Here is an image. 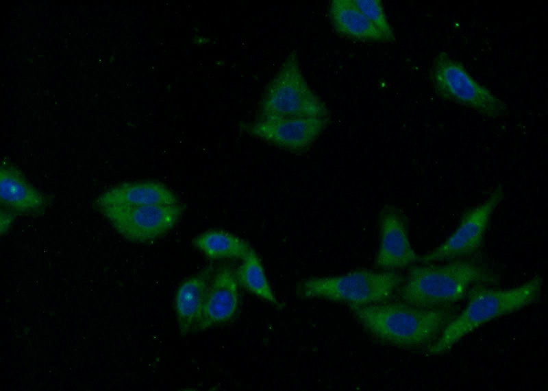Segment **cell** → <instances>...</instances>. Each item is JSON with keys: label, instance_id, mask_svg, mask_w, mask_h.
I'll return each instance as SVG.
<instances>
[{"label": "cell", "instance_id": "1", "mask_svg": "<svg viewBox=\"0 0 548 391\" xmlns=\"http://www.w3.org/2000/svg\"><path fill=\"white\" fill-rule=\"evenodd\" d=\"M500 276L484 263L466 259L444 264L411 265L399 287L400 300L426 309L453 307L464 299L474 285H498Z\"/></svg>", "mask_w": 548, "mask_h": 391}, {"label": "cell", "instance_id": "2", "mask_svg": "<svg viewBox=\"0 0 548 391\" xmlns=\"http://www.w3.org/2000/svg\"><path fill=\"white\" fill-rule=\"evenodd\" d=\"M350 309L372 335L404 348L429 346L458 313L454 306L426 309L401 300L351 306Z\"/></svg>", "mask_w": 548, "mask_h": 391}, {"label": "cell", "instance_id": "3", "mask_svg": "<svg viewBox=\"0 0 548 391\" xmlns=\"http://www.w3.org/2000/svg\"><path fill=\"white\" fill-rule=\"evenodd\" d=\"M543 279L536 275L524 283L510 289H496L478 284L468 292L466 305L452 319L438 339L427 347L432 355L449 351L464 337L487 322L517 311L539 297Z\"/></svg>", "mask_w": 548, "mask_h": 391}, {"label": "cell", "instance_id": "4", "mask_svg": "<svg viewBox=\"0 0 548 391\" xmlns=\"http://www.w3.org/2000/svg\"><path fill=\"white\" fill-rule=\"evenodd\" d=\"M403 281V276L395 270H358L339 276L308 279L298 285L297 292L303 298L365 306L386 301Z\"/></svg>", "mask_w": 548, "mask_h": 391}, {"label": "cell", "instance_id": "5", "mask_svg": "<svg viewBox=\"0 0 548 391\" xmlns=\"http://www.w3.org/2000/svg\"><path fill=\"white\" fill-rule=\"evenodd\" d=\"M328 116L327 106L308 84L297 54L292 51L267 85L259 104L257 119Z\"/></svg>", "mask_w": 548, "mask_h": 391}, {"label": "cell", "instance_id": "6", "mask_svg": "<svg viewBox=\"0 0 548 391\" xmlns=\"http://www.w3.org/2000/svg\"><path fill=\"white\" fill-rule=\"evenodd\" d=\"M429 78L436 95L488 119L504 117L508 105L477 82L459 61L446 51L434 57Z\"/></svg>", "mask_w": 548, "mask_h": 391}, {"label": "cell", "instance_id": "7", "mask_svg": "<svg viewBox=\"0 0 548 391\" xmlns=\"http://www.w3.org/2000/svg\"><path fill=\"white\" fill-rule=\"evenodd\" d=\"M505 198L498 185L482 203L467 209L453 232L432 251L419 256V262L430 263L473 258L483 245L492 215Z\"/></svg>", "mask_w": 548, "mask_h": 391}, {"label": "cell", "instance_id": "8", "mask_svg": "<svg viewBox=\"0 0 548 391\" xmlns=\"http://www.w3.org/2000/svg\"><path fill=\"white\" fill-rule=\"evenodd\" d=\"M185 205H150L98 209L115 230L125 239L138 243L154 240L177 222Z\"/></svg>", "mask_w": 548, "mask_h": 391}, {"label": "cell", "instance_id": "9", "mask_svg": "<svg viewBox=\"0 0 548 391\" xmlns=\"http://www.w3.org/2000/svg\"><path fill=\"white\" fill-rule=\"evenodd\" d=\"M329 117H302L273 120L256 119L241 122L240 129L280 148L302 152L308 148L324 131Z\"/></svg>", "mask_w": 548, "mask_h": 391}, {"label": "cell", "instance_id": "10", "mask_svg": "<svg viewBox=\"0 0 548 391\" xmlns=\"http://www.w3.org/2000/svg\"><path fill=\"white\" fill-rule=\"evenodd\" d=\"M379 245L375 264L385 270H395L419 262L408 235V222L400 209L386 204L379 215Z\"/></svg>", "mask_w": 548, "mask_h": 391}, {"label": "cell", "instance_id": "11", "mask_svg": "<svg viewBox=\"0 0 548 391\" xmlns=\"http://www.w3.org/2000/svg\"><path fill=\"white\" fill-rule=\"evenodd\" d=\"M238 307V282L235 271L228 265L219 267L214 272L201 316L193 331H202L231 320Z\"/></svg>", "mask_w": 548, "mask_h": 391}, {"label": "cell", "instance_id": "12", "mask_svg": "<svg viewBox=\"0 0 548 391\" xmlns=\"http://www.w3.org/2000/svg\"><path fill=\"white\" fill-rule=\"evenodd\" d=\"M176 195L164 185L156 181L124 182L101 194L95 200L97 209L132 207L179 204Z\"/></svg>", "mask_w": 548, "mask_h": 391}, {"label": "cell", "instance_id": "13", "mask_svg": "<svg viewBox=\"0 0 548 391\" xmlns=\"http://www.w3.org/2000/svg\"><path fill=\"white\" fill-rule=\"evenodd\" d=\"M0 190L1 206L15 213H38L46 206V197L28 182L17 167L7 162L1 166Z\"/></svg>", "mask_w": 548, "mask_h": 391}, {"label": "cell", "instance_id": "14", "mask_svg": "<svg viewBox=\"0 0 548 391\" xmlns=\"http://www.w3.org/2000/svg\"><path fill=\"white\" fill-rule=\"evenodd\" d=\"M212 265L182 282L175 298V309L179 333L192 331L201 316L214 274Z\"/></svg>", "mask_w": 548, "mask_h": 391}, {"label": "cell", "instance_id": "15", "mask_svg": "<svg viewBox=\"0 0 548 391\" xmlns=\"http://www.w3.org/2000/svg\"><path fill=\"white\" fill-rule=\"evenodd\" d=\"M327 11L332 27L338 35L362 42L388 43L353 0H332Z\"/></svg>", "mask_w": 548, "mask_h": 391}, {"label": "cell", "instance_id": "16", "mask_svg": "<svg viewBox=\"0 0 548 391\" xmlns=\"http://www.w3.org/2000/svg\"><path fill=\"white\" fill-rule=\"evenodd\" d=\"M193 246L210 259H241L251 249L240 237L223 230L212 229L197 236Z\"/></svg>", "mask_w": 548, "mask_h": 391}, {"label": "cell", "instance_id": "17", "mask_svg": "<svg viewBox=\"0 0 548 391\" xmlns=\"http://www.w3.org/2000/svg\"><path fill=\"white\" fill-rule=\"evenodd\" d=\"M242 260V263L235 271L238 285L250 293L282 308L283 305L273 292L263 265L256 251L251 248Z\"/></svg>", "mask_w": 548, "mask_h": 391}, {"label": "cell", "instance_id": "18", "mask_svg": "<svg viewBox=\"0 0 548 391\" xmlns=\"http://www.w3.org/2000/svg\"><path fill=\"white\" fill-rule=\"evenodd\" d=\"M356 5L371 23L387 38L388 43L395 41V34L380 0H353Z\"/></svg>", "mask_w": 548, "mask_h": 391}, {"label": "cell", "instance_id": "19", "mask_svg": "<svg viewBox=\"0 0 548 391\" xmlns=\"http://www.w3.org/2000/svg\"><path fill=\"white\" fill-rule=\"evenodd\" d=\"M15 213L4 207L1 210V233L3 235L10 228L15 217Z\"/></svg>", "mask_w": 548, "mask_h": 391}]
</instances>
